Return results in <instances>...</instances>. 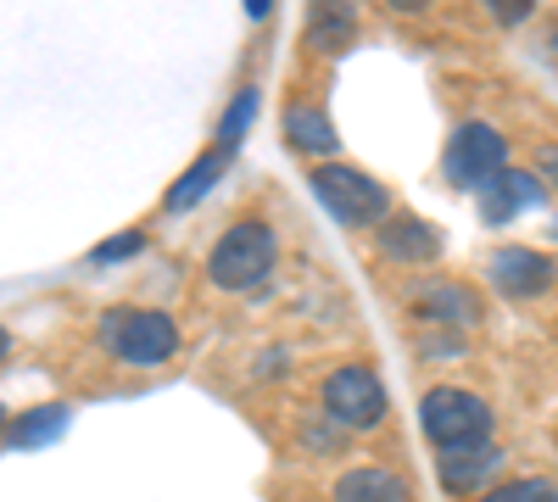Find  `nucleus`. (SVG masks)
<instances>
[{
	"label": "nucleus",
	"instance_id": "obj_12",
	"mask_svg": "<svg viewBox=\"0 0 558 502\" xmlns=\"http://www.w3.org/2000/svg\"><path fill=\"white\" fill-rule=\"evenodd\" d=\"M336 502H408V486H402V475H391L380 464H363L336 480Z\"/></svg>",
	"mask_w": 558,
	"mask_h": 502
},
{
	"label": "nucleus",
	"instance_id": "obj_3",
	"mask_svg": "<svg viewBox=\"0 0 558 502\" xmlns=\"http://www.w3.org/2000/svg\"><path fill=\"white\" fill-rule=\"evenodd\" d=\"M274 257H279V241L263 218H241L235 230H223V241L213 246L207 257V273L218 291H252L274 273Z\"/></svg>",
	"mask_w": 558,
	"mask_h": 502
},
{
	"label": "nucleus",
	"instance_id": "obj_8",
	"mask_svg": "<svg viewBox=\"0 0 558 502\" xmlns=\"http://www.w3.org/2000/svg\"><path fill=\"white\" fill-rule=\"evenodd\" d=\"M502 458H508V452H502L497 441L452 446V452H441V458H436V475H441V486L458 491V497H481V491H492V480L502 475Z\"/></svg>",
	"mask_w": 558,
	"mask_h": 502
},
{
	"label": "nucleus",
	"instance_id": "obj_23",
	"mask_svg": "<svg viewBox=\"0 0 558 502\" xmlns=\"http://www.w3.org/2000/svg\"><path fill=\"white\" fill-rule=\"evenodd\" d=\"M553 45H558V39H553Z\"/></svg>",
	"mask_w": 558,
	"mask_h": 502
},
{
	"label": "nucleus",
	"instance_id": "obj_14",
	"mask_svg": "<svg viewBox=\"0 0 558 502\" xmlns=\"http://www.w3.org/2000/svg\"><path fill=\"white\" fill-rule=\"evenodd\" d=\"M286 140L296 151H307V157H330L341 146V134H336V123L324 118L318 107H291L286 112Z\"/></svg>",
	"mask_w": 558,
	"mask_h": 502
},
{
	"label": "nucleus",
	"instance_id": "obj_19",
	"mask_svg": "<svg viewBox=\"0 0 558 502\" xmlns=\"http://www.w3.org/2000/svg\"><path fill=\"white\" fill-rule=\"evenodd\" d=\"M140 246H146V235H118V241H107L101 252H96V262H118V257H129V252H140Z\"/></svg>",
	"mask_w": 558,
	"mask_h": 502
},
{
	"label": "nucleus",
	"instance_id": "obj_18",
	"mask_svg": "<svg viewBox=\"0 0 558 502\" xmlns=\"http://www.w3.org/2000/svg\"><path fill=\"white\" fill-rule=\"evenodd\" d=\"M252 112H257V89H241L235 107H229V112H223V123H218V140H223V151H235V140L246 134Z\"/></svg>",
	"mask_w": 558,
	"mask_h": 502
},
{
	"label": "nucleus",
	"instance_id": "obj_13",
	"mask_svg": "<svg viewBox=\"0 0 558 502\" xmlns=\"http://www.w3.org/2000/svg\"><path fill=\"white\" fill-rule=\"evenodd\" d=\"M223 168H229V151H223V146H218V151H207V157H196L191 168L179 173V185L162 196V207H168V212H191V207L218 185V179H223Z\"/></svg>",
	"mask_w": 558,
	"mask_h": 502
},
{
	"label": "nucleus",
	"instance_id": "obj_6",
	"mask_svg": "<svg viewBox=\"0 0 558 502\" xmlns=\"http://www.w3.org/2000/svg\"><path fill=\"white\" fill-rule=\"evenodd\" d=\"M313 196L330 207L341 223H380L386 218V185L380 179H368V173H357V168H341V162H324V168H313Z\"/></svg>",
	"mask_w": 558,
	"mask_h": 502
},
{
	"label": "nucleus",
	"instance_id": "obj_4",
	"mask_svg": "<svg viewBox=\"0 0 558 502\" xmlns=\"http://www.w3.org/2000/svg\"><path fill=\"white\" fill-rule=\"evenodd\" d=\"M441 173H447V185H458V191H486L492 179L508 173L502 128H492V123H458L447 151H441Z\"/></svg>",
	"mask_w": 558,
	"mask_h": 502
},
{
	"label": "nucleus",
	"instance_id": "obj_20",
	"mask_svg": "<svg viewBox=\"0 0 558 502\" xmlns=\"http://www.w3.org/2000/svg\"><path fill=\"white\" fill-rule=\"evenodd\" d=\"M536 173H542V185H558V146L536 151Z\"/></svg>",
	"mask_w": 558,
	"mask_h": 502
},
{
	"label": "nucleus",
	"instance_id": "obj_5",
	"mask_svg": "<svg viewBox=\"0 0 558 502\" xmlns=\"http://www.w3.org/2000/svg\"><path fill=\"white\" fill-rule=\"evenodd\" d=\"M386 385L368 363H341V369L324 380V414L341 430H375L386 419Z\"/></svg>",
	"mask_w": 558,
	"mask_h": 502
},
{
	"label": "nucleus",
	"instance_id": "obj_11",
	"mask_svg": "<svg viewBox=\"0 0 558 502\" xmlns=\"http://www.w3.org/2000/svg\"><path fill=\"white\" fill-rule=\"evenodd\" d=\"M536 201H542V179L508 168L502 179H492V185L481 191V218H486V223H508L514 212H525V207H536Z\"/></svg>",
	"mask_w": 558,
	"mask_h": 502
},
{
	"label": "nucleus",
	"instance_id": "obj_9",
	"mask_svg": "<svg viewBox=\"0 0 558 502\" xmlns=\"http://www.w3.org/2000/svg\"><path fill=\"white\" fill-rule=\"evenodd\" d=\"M413 313L425 318V325H475L481 318V296L470 285H458V280H425L413 291Z\"/></svg>",
	"mask_w": 558,
	"mask_h": 502
},
{
	"label": "nucleus",
	"instance_id": "obj_1",
	"mask_svg": "<svg viewBox=\"0 0 558 502\" xmlns=\"http://www.w3.org/2000/svg\"><path fill=\"white\" fill-rule=\"evenodd\" d=\"M96 335L118 363H134V369H157V363L179 352V325L157 307H112L101 313Z\"/></svg>",
	"mask_w": 558,
	"mask_h": 502
},
{
	"label": "nucleus",
	"instance_id": "obj_21",
	"mask_svg": "<svg viewBox=\"0 0 558 502\" xmlns=\"http://www.w3.org/2000/svg\"><path fill=\"white\" fill-rule=\"evenodd\" d=\"M7 352H12V335H7V330H0V363H7Z\"/></svg>",
	"mask_w": 558,
	"mask_h": 502
},
{
	"label": "nucleus",
	"instance_id": "obj_7",
	"mask_svg": "<svg viewBox=\"0 0 558 502\" xmlns=\"http://www.w3.org/2000/svg\"><path fill=\"white\" fill-rule=\"evenodd\" d=\"M486 273H492V285H497L502 296H514V302L547 296L553 280H558L553 257H547V252H531V246H497L492 262H486Z\"/></svg>",
	"mask_w": 558,
	"mask_h": 502
},
{
	"label": "nucleus",
	"instance_id": "obj_2",
	"mask_svg": "<svg viewBox=\"0 0 558 502\" xmlns=\"http://www.w3.org/2000/svg\"><path fill=\"white\" fill-rule=\"evenodd\" d=\"M418 430H425L441 452H452V446H481V441H492L497 414H492V402L475 396V391L436 385V391H425V402H418Z\"/></svg>",
	"mask_w": 558,
	"mask_h": 502
},
{
	"label": "nucleus",
	"instance_id": "obj_22",
	"mask_svg": "<svg viewBox=\"0 0 558 502\" xmlns=\"http://www.w3.org/2000/svg\"><path fill=\"white\" fill-rule=\"evenodd\" d=\"M7 425H12V419H7V407H0V436H7Z\"/></svg>",
	"mask_w": 558,
	"mask_h": 502
},
{
	"label": "nucleus",
	"instance_id": "obj_10",
	"mask_svg": "<svg viewBox=\"0 0 558 502\" xmlns=\"http://www.w3.org/2000/svg\"><path fill=\"white\" fill-rule=\"evenodd\" d=\"M380 257H386V262H408V268L436 262V257H441V235L430 230L425 218L397 212V218H386V230H380Z\"/></svg>",
	"mask_w": 558,
	"mask_h": 502
},
{
	"label": "nucleus",
	"instance_id": "obj_16",
	"mask_svg": "<svg viewBox=\"0 0 558 502\" xmlns=\"http://www.w3.org/2000/svg\"><path fill=\"white\" fill-rule=\"evenodd\" d=\"M352 34H357V23L341 7H318L307 17V39H313V51H324V57H341L347 45H352Z\"/></svg>",
	"mask_w": 558,
	"mask_h": 502
},
{
	"label": "nucleus",
	"instance_id": "obj_17",
	"mask_svg": "<svg viewBox=\"0 0 558 502\" xmlns=\"http://www.w3.org/2000/svg\"><path fill=\"white\" fill-rule=\"evenodd\" d=\"M481 502H558V486L553 480H508V486H492Z\"/></svg>",
	"mask_w": 558,
	"mask_h": 502
},
{
	"label": "nucleus",
	"instance_id": "obj_15",
	"mask_svg": "<svg viewBox=\"0 0 558 502\" xmlns=\"http://www.w3.org/2000/svg\"><path fill=\"white\" fill-rule=\"evenodd\" d=\"M62 430H68V407H62V402H45V407H28L23 419L7 425V446L34 452V446H45V441H57Z\"/></svg>",
	"mask_w": 558,
	"mask_h": 502
}]
</instances>
